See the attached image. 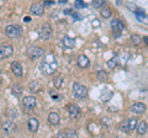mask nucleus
Wrapping results in <instances>:
<instances>
[{
	"label": "nucleus",
	"mask_w": 148,
	"mask_h": 138,
	"mask_svg": "<svg viewBox=\"0 0 148 138\" xmlns=\"http://www.w3.org/2000/svg\"><path fill=\"white\" fill-rule=\"evenodd\" d=\"M57 68H58V64L56 62L53 54H48L42 61V63H41V70L46 75H53L57 72Z\"/></svg>",
	"instance_id": "obj_1"
},
{
	"label": "nucleus",
	"mask_w": 148,
	"mask_h": 138,
	"mask_svg": "<svg viewBox=\"0 0 148 138\" xmlns=\"http://www.w3.org/2000/svg\"><path fill=\"white\" fill-rule=\"evenodd\" d=\"M72 93H73V96L77 99H84L86 94H88V89L86 86H84L83 84H80V83H74L73 86H72Z\"/></svg>",
	"instance_id": "obj_2"
},
{
	"label": "nucleus",
	"mask_w": 148,
	"mask_h": 138,
	"mask_svg": "<svg viewBox=\"0 0 148 138\" xmlns=\"http://www.w3.org/2000/svg\"><path fill=\"white\" fill-rule=\"evenodd\" d=\"M5 33L10 38H17L22 33V29L18 25H8L5 27Z\"/></svg>",
	"instance_id": "obj_3"
},
{
	"label": "nucleus",
	"mask_w": 148,
	"mask_h": 138,
	"mask_svg": "<svg viewBox=\"0 0 148 138\" xmlns=\"http://www.w3.org/2000/svg\"><path fill=\"white\" fill-rule=\"evenodd\" d=\"M26 54L29 56L31 59H36V58H41L45 56V51L41 47H36V46H32L29 49L26 51Z\"/></svg>",
	"instance_id": "obj_4"
},
{
	"label": "nucleus",
	"mask_w": 148,
	"mask_h": 138,
	"mask_svg": "<svg viewBox=\"0 0 148 138\" xmlns=\"http://www.w3.org/2000/svg\"><path fill=\"white\" fill-rule=\"evenodd\" d=\"M40 37L42 40H49L51 37H52V26H51L49 24H43L42 27H41V30L38 32Z\"/></svg>",
	"instance_id": "obj_5"
},
{
	"label": "nucleus",
	"mask_w": 148,
	"mask_h": 138,
	"mask_svg": "<svg viewBox=\"0 0 148 138\" xmlns=\"http://www.w3.org/2000/svg\"><path fill=\"white\" fill-rule=\"evenodd\" d=\"M12 53H14L12 46H9V44L0 46V59L9 58L10 56H12Z\"/></svg>",
	"instance_id": "obj_6"
},
{
	"label": "nucleus",
	"mask_w": 148,
	"mask_h": 138,
	"mask_svg": "<svg viewBox=\"0 0 148 138\" xmlns=\"http://www.w3.org/2000/svg\"><path fill=\"white\" fill-rule=\"evenodd\" d=\"M22 105H24V107L29 109V110H32L36 107V98L34 96H25V98H22Z\"/></svg>",
	"instance_id": "obj_7"
},
{
	"label": "nucleus",
	"mask_w": 148,
	"mask_h": 138,
	"mask_svg": "<svg viewBox=\"0 0 148 138\" xmlns=\"http://www.w3.org/2000/svg\"><path fill=\"white\" fill-rule=\"evenodd\" d=\"M111 27H112V32L116 33L117 36L125 30V25L120 20H112L111 21Z\"/></svg>",
	"instance_id": "obj_8"
},
{
	"label": "nucleus",
	"mask_w": 148,
	"mask_h": 138,
	"mask_svg": "<svg viewBox=\"0 0 148 138\" xmlns=\"http://www.w3.org/2000/svg\"><path fill=\"white\" fill-rule=\"evenodd\" d=\"M68 113H69V116H71L72 118H77L78 116L80 115V109L77 106V105H74V104H69L68 105Z\"/></svg>",
	"instance_id": "obj_9"
},
{
	"label": "nucleus",
	"mask_w": 148,
	"mask_h": 138,
	"mask_svg": "<svg viewBox=\"0 0 148 138\" xmlns=\"http://www.w3.org/2000/svg\"><path fill=\"white\" fill-rule=\"evenodd\" d=\"M131 111L133 113H137V115H141L146 111V105L145 104H142V102H136V104H133L132 106H131Z\"/></svg>",
	"instance_id": "obj_10"
},
{
	"label": "nucleus",
	"mask_w": 148,
	"mask_h": 138,
	"mask_svg": "<svg viewBox=\"0 0 148 138\" xmlns=\"http://www.w3.org/2000/svg\"><path fill=\"white\" fill-rule=\"evenodd\" d=\"M31 12L35 14V15H37V16L43 15L45 6L42 5V4H32V5H31Z\"/></svg>",
	"instance_id": "obj_11"
},
{
	"label": "nucleus",
	"mask_w": 148,
	"mask_h": 138,
	"mask_svg": "<svg viewBox=\"0 0 148 138\" xmlns=\"http://www.w3.org/2000/svg\"><path fill=\"white\" fill-rule=\"evenodd\" d=\"M29 131L32 132V133H35L37 132V130H38V127H40V122H38V120L35 118V117H31L29 120Z\"/></svg>",
	"instance_id": "obj_12"
},
{
	"label": "nucleus",
	"mask_w": 148,
	"mask_h": 138,
	"mask_svg": "<svg viewBox=\"0 0 148 138\" xmlns=\"http://www.w3.org/2000/svg\"><path fill=\"white\" fill-rule=\"evenodd\" d=\"M62 43L63 46L66 48H69V49H72L75 47V40L72 38V37H69V36H64L63 40H62Z\"/></svg>",
	"instance_id": "obj_13"
},
{
	"label": "nucleus",
	"mask_w": 148,
	"mask_h": 138,
	"mask_svg": "<svg viewBox=\"0 0 148 138\" xmlns=\"http://www.w3.org/2000/svg\"><path fill=\"white\" fill-rule=\"evenodd\" d=\"M78 66H79L80 68H88L90 66V61H89V58H88L86 56H84V54H80L79 57H78Z\"/></svg>",
	"instance_id": "obj_14"
},
{
	"label": "nucleus",
	"mask_w": 148,
	"mask_h": 138,
	"mask_svg": "<svg viewBox=\"0 0 148 138\" xmlns=\"http://www.w3.org/2000/svg\"><path fill=\"white\" fill-rule=\"evenodd\" d=\"M11 72L16 77H21L22 75V67H21V64L18 62H12L11 63Z\"/></svg>",
	"instance_id": "obj_15"
},
{
	"label": "nucleus",
	"mask_w": 148,
	"mask_h": 138,
	"mask_svg": "<svg viewBox=\"0 0 148 138\" xmlns=\"http://www.w3.org/2000/svg\"><path fill=\"white\" fill-rule=\"evenodd\" d=\"M57 136L58 137H66V138H75V137H78V133L74 130H66V131L59 132Z\"/></svg>",
	"instance_id": "obj_16"
},
{
	"label": "nucleus",
	"mask_w": 148,
	"mask_h": 138,
	"mask_svg": "<svg viewBox=\"0 0 148 138\" xmlns=\"http://www.w3.org/2000/svg\"><path fill=\"white\" fill-rule=\"evenodd\" d=\"M48 121L51 125H53V126H57L59 121H61V118H59V115L57 112H51L48 115Z\"/></svg>",
	"instance_id": "obj_17"
},
{
	"label": "nucleus",
	"mask_w": 148,
	"mask_h": 138,
	"mask_svg": "<svg viewBox=\"0 0 148 138\" xmlns=\"http://www.w3.org/2000/svg\"><path fill=\"white\" fill-rule=\"evenodd\" d=\"M136 14V19L141 24L148 25V15H146V12H135Z\"/></svg>",
	"instance_id": "obj_18"
},
{
	"label": "nucleus",
	"mask_w": 148,
	"mask_h": 138,
	"mask_svg": "<svg viewBox=\"0 0 148 138\" xmlns=\"http://www.w3.org/2000/svg\"><path fill=\"white\" fill-rule=\"evenodd\" d=\"M53 84H54V88L56 89H62V86L64 84V80H63V78L59 75V77H56L54 79H53Z\"/></svg>",
	"instance_id": "obj_19"
},
{
	"label": "nucleus",
	"mask_w": 148,
	"mask_h": 138,
	"mask_svg": "<svg viewBox=\"0 0 148 138\" xmlns=\"http://www.w3.org/2000/svg\"><path fill=\"white\" fill-rule=\"evenodd\" d=\"M137 132H138V135H141V136L147 132V123L145 121H142L140 125H137Z\"/></svg>",
	"instance_id": "obj_20"
},
{
	"label": "nucleus",
	"mask_w": 148,
	"mask_h": 138,
	"mask_svg": "<svg viewBox=\"0 0 148 138\" xmlns=\"http://www.w3.org/2000/svg\"><path fill=\"white\" fill-rule=\"evenodd\" d=\"M12 128H14V122L11 121V120H8V121L3 122V130L4 131L9 132V131H11Z\"/></svg>",
	"instance_id": "obj_21"
},
{
	"label": "nucleus",
	"mask_w": 148,
	"mask_h": 138,
	"mask_svg": "<svg viewBox=\"0 0 148 138\" xmlns=\"http://www.w3.org/2000/svg\"><path fill=\"white\" fill-rule=\"evenodd\" d=\"M12 94L15 95V96H20L22 94V88H21V85H18V84H15L12 86Z\"/></svg>",
	"instance_id": "obj_22"
},
{
	"label": "nucleus",
	"mask_w": 148,
	"mask_h": 138,
	"mask_svg": "<svg viewBox=\"0 0 148 138\" xmlns=\"http://www.w3.org/2000/svg\"><path fill=\"white\" fill-rule=\"evenodd\" d=\"M100 14H101V16H103L104 19H110V16H111V11H110L109 8H103L100 10Z\"/></svg>",
	"instance_id": "obj_23"
},
{
	"label": "nucleus",
	"mask_w": 148,
	"mask_h": 138,
	"mask_svg": "<svg viewBox=\"0 0 148 138\" xmlns=\"http://www.w3.org/2000/svg\"><path fill=\"white\" fill-rule=\"evenodd\" d=\"M128 126H130V130L133 131L137 128V118L136 117H132L128 120Z\"/></svg>",
	"instance_id": "obj_24"
},
{
	"label": "nucleus",
	"mask_w": 148,
	"mask_h": 138,
	"mask_svg": "<svg viewBox=\"0 0 148 138\" xmlns=\"http://www.w3.org/2000/svg\"><path fill=\"white\" fill-rule=\"evenodd\" d=\"M40 84L37 81H31L30 84H29V88H30V90L31 91H38L40 90Z\"/></svg>",
	"instance_id": "obj_25"
},
{
	"label": "nucleus",
	"mask_w": 148,
	"mask_h": 138,
	"mask_svg": "<svg viewBox=\"0 0 148 138\" xmlns=\"http://www.w3.org/2000/svg\"><path fill=\"white\" fill-rule=\"evenodd\" d=\"M108 67L111 68V69L116 68V67H117V58L114 57V58H111L110 61H108Z\"/></svg>",
	"instance_id": "obj_26"
},
{
	"label": "nucleus",
	"mask_w": 148,
	"mask_h": 138,
	"mask_svg": "<svg viewBox=\"0 0 148 138\" xmlns=\"http://www.w3.org/2000/svg\"><path fill=\"white\" fill-rule=\"evenodd\" d=\"M141 41H142V38H141L138 35H132V36H131V42L135 44V46H138V44H140V43H141Z\"/></svg>",
	"instance_id": "obj_27"
},
{
	"label": "nucleus",
	"mask_w": 148,
	"mask_h": 138,
	"mask_svg": "<svg viewBox=\"0 0 148 138\" xmlns=\"http://www.w3.org/2000/svg\"><path fill=\"white\" fill-rule=\"evenodd\" d=\"M121 130L125 132V133H128L130 131V126H128V120H125V121L121 123Z\"/></svg>",
	"instance_id": "obj_28"
},
{
	"label": "nucleus",
	"mask_w": 148,
	"mask_h": 138,
	"mask_svg": "<svg viewBox=\"0 0 148 138\" xmlns=\"http://www.w3.org/2000/svg\"><path fill=\"white\" fill-rule=\"evenodd\" d=\"M74 6H75V9H84L86 8V4L84 1H82V0H75L74 1Z\"/></svg>",
	"instance_id": "obj_29"
},
{
	"label": "nucleus",
	"mask_w": 148,
	"mask_h": 138,
	"mask_svg": "<svg viewBox=\"0 0 148 138\" xmlns=\"http://www.w3.org/2000/svg\"><path fill=\"white\" fill-rule=\"evenodd\" d=\"M98 78L100 80H108V73L104 70H100V72H98Z\"/></svg>",
	"instance_id": "obj_30"
},
{
	"label": "nucleus",
	"mask_w": 148,
	"mask_h": 138,
	"mask_svg": "<svg viewBox=\"0 0 148 138\" xmlns=\"http://www.w3.org/2000/svg\"><path fill=\"white\" fill-rule=\"evenodd\" d=\"M92 5H94V8H96V9L103 8V5H104V0H94V1H92Z\"/></svg>",
	"instance_id": "obj_31"
},
{
	"label": "nucleus",
	"mask_w": 148,
	"mask_h": 138,
	"mask_svg": "<svg viewBox=\"0 0 148 138\" xmlns=\"http://www.w3.org/2000/svg\"><path fill=\"white\" fill-rule=\"evenodd\" d=\"M6 113H8V116L10 117L11 120H12V118H16V116H17V112H16V111H14L12 109H9L8 111H6Z\"/></svg>",
	"instance_id": "obj_32"
},
{
	"label": "nucleus",
	"mask_w": 148,
	"mask_h": 138,
	"mask_svg": "<svg viewBox=\"0 0 148 138\" xmlns=\"http://www.w3.org/2000/svg\"><path fill=\"white\" fill-rule=\"evenodd\" d=\"M126 6H127V9H128L130 11H133V12H135V11H136V9H137V6L135 5V4H132V3H127V4H126Z\"/></svg>",
	"instance_id": "obj_33"
},
{
	"label": "nucleus",
	"mask_w": 148,
	"mask_h": 138,
	"mask_svg": "<svg viewBox=\"0 0 148 138\" xmlns=\"http://www.w3.org/2000/svg\"><path fill=\"white\" fill-rule=\"evenodd\" d=\"M72 16H73V19H74V20H82V16H80L78 12H75V11L72 14Z\"/></svg>",
	"instance_id": "obj_34"
},
{
	"label": "nucleus",
	"mask_w": 148,
	"mask_h": 138,
	"mask_svg": "<svg viewBox=\"0 0 148 138\" xmlns=\"http://www.w3.org/2000/svg\"><path fill=\"white\" fill-rule=\"evenodd\" d=\"M91 25H92V27H94V29H96V27L100 26V21H99V20H94V21L91 22Z\"/></svg>",
	"instance_id": "obj_35"
},
{
	"label": "nucleus",
	"mask_w": 148,
	"mask_h": 138,
	"mask_svg": "<svg viewBox=\"0 0 148 138\" xmlns=\"http://www.w3.org/2000/svg\"><path fill=\"white\" fill-rule=\"evenodd\" d=\"M73 12H74L73 9H66V10H64V14H66V15H72Z\"/></svg>",
	"instance_id": "obj_36"
},
{
	"label": "nucleus",
	"mask_w": 148,
	"mask_h": 138,
	"mask_svg": "<svg viewBox=\"0 0 148 138\" xmlns=\"http://www.w3.org/2000/svg\"><path fill=\"white\" fill-rule=\"evenodd\" d=\"M51 95H52V99H53V100H56V101L61 99V95H57V94H53V93H51Z\"/></svg>",
	"instance_id": "obj_37"
},
{
	"label": "nucleus",
	"mask_w": 148,
	"mask_h": 138,
	"mask_svg": "<svg viewBox=\"0 0 148 138\" xmlns=\"http://www.w3.org/2000/svg\"><path fill=\"white\" fill-rule=\"evenodd\" d=\"M143 41H145V42L148 44V37H147V36H145V37H143Z\"/></svg>",
	"instance_id": "obj_38"
},
{
	"label": "nucleus",
	"mask_w": 148,
	"mask_h": 138,
	"mask_svg": "<svg viewBox=\"0 0 148 138\" xmlns=\"http://www.w3.org/2000/svg\"><path fill=\"white\" fill-rule=\"evenodd\" d=\"M30 20H31V19H30V17H29V16H26V17H25V19H24V21H26V22H29Z\"/></svg>",
	"instance_id": "obj_39"
},
{
	"label": "nucleus",
	"mask_w": 148,
	"mask_h": 138,
	"mask_svg": "<svg viewBox=\"0 0 148 138\" xmlns=\"http://www.w3.org/2000/svg\"><path fill=\"white\" fill-rule=\"evenodd\" d=\"M52 4H53L52 1H46V3H45V5H52Z\"/></svg>",
	"instance_id": "obj_40"
},
{
	"label": "nucleus",
	"mask_w": 148,
	"mask_h": 138,
	"mask_svg": "<svg viewBox=\"0 0 148 138\" xmlns=\"http://www.w3.org/2000/svg\"><path fill=\"white\" fill-rule=\"evenodd\" d=\"M0 77H1V70H0Z\"/></svg>",
	"instance_id": "obj_41"
}]
</instances>
